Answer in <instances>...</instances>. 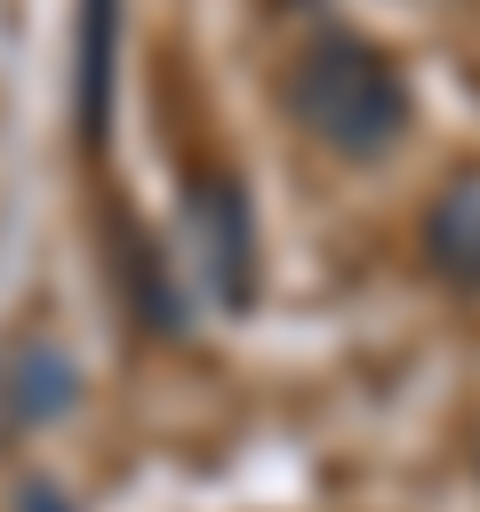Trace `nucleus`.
I'll list each match as a JSON object with an SVG mask.
<instances>
[{
    "label": "nucleus",
    "mask_w": 480,
    "mask_h": 512,
    "mask_svg": "<svg viewBox=\"0 0 480 512\" xmlns=\"http://www.w3.org/2000/svg\"><path fill=\"white\" fill-rule=\"evenodd\" d=\"M280 96H288L296 128L336 160H384V152H400L408 120H416L400 64L384 48H368V40H352V32L304 40L288 80H280Z\"/></svg>",
    "instance_id": "nucleus-1"
},
{
    "label": "nucleus",
    "mask_w": 480,
    "mask_h": 512,
    "mask_svg": "<svg viewBox=\"0 0 480 512\" xmlns=\"http://www.w3.org/2000/svg\"><path fill=\"white\" fill-rule=\"evenodd\" d=\"M184 224H192V248H200L208 288H216L224 304H248L256 240H248V208H240V192H232V184H200L192 208H184Z\"/></svg>",
    "instance_id": "nucleus-2"
},
{
    "label": "nucleus",
    "mask_w": 480,
    "mask_h": 512,
    "mask_svg": "<svg viewBox=\"0 0 480 512\" xmlns=\"http://www.w3.org/2000/svg\"><path fill=\"white\" fill-rule=\"evenodd\" d=\"M72 400H80V368H72L56 344H16V352L0 360V416H8L16 432L56 424Z\"/></svg>",
    "instance_id": "nucleus-3"
},
{
    "label": "nucleus",
    "mask_w": 480,
    "mask_h": 512,
    "mask_svg": "<svg viewBox=\"0 0 480 512\" xmlns=\"http://www.w3.org/2000/svg\"><path fill=\"white\" fill-rule=\"evenodd\" d=\"M424 256L448 288H480V176H456L424 216Z\"/></svg>",
    "instance_id": "nucleus-4"
},
{
    "label": "nucleus",
    "mask_w": 480,
    "mask_h": 512,
    "mask_svg": "<svg viewBox=\"0 0 480 512\" xmlns=\"http://www.w3.org/2000/svg\"><path fill=\"white\" fill-rule=\"evenodd\" d=\"M112 24H120V8H112V0H88V8H80V136H88V144L104 136V88H112Z\"/></svg>",
    "instance_id": "nucleus-5"
},
{
    "label": "nucleus",
    "mask_w": 480,
    "mask_h": 512,
    "mask_svg": "<svg viewBox=\"0 0 480 512\" xmlns=\"http://www.w3.org/2000/svg\"><path fill=\"white\" fill-rule=\"evenodd\" d=\"M16 512H72V504H64L56 480H24V488H16Z\"/></svg>",
    "instance_id": "nucleus-6"
}]
</instances>
